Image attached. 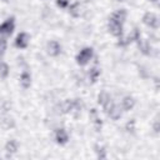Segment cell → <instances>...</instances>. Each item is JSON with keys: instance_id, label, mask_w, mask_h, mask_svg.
<instances>
[{"instance_id": "d6986e66", "label": "cell", "mask_w": 160, "mask_h": 160, "mask_svg": "<svg viewBox=\"0 0 160 160\" xmlns=\"http://www.w3.org/2000/svg\"><path fill=\"white\" fill-rule=\"evenodd\" d=\"M95 151H96V154H98V158L99 159H105L106 158V152H105V149L102 148V146H99V145H96L95 146Z\"/></svg>"}, {"instance_id": "277c9868", "label": "cell", "mask_w": 160, "mask_h": 160, "mask_svg": "<svg viewBox=\"0 0 160 160\" xmlns=\"http://www.w3.org/2000/svg\"><path fill=\"white\" fill-rule=\"evenodd\" d=\"M142 22L151 29H158L159 26V19L154 12H146L142 16Z\"/></svg>"}, {"instance_id": "2e32d148", "label": "cell", "mask_w": 160, "mask_h": 160, "mask_svg": "<svg viewBox=\"0 0 160 160\" xmlns=\"http://www.w3.org/2000/svg\"><path fill=\"white\" fill-rule=\"evenodd\" d=\"M99 76H100V69L99 68L94 66V68H91L89 70V79L91 80V82H95Z\"/></svg>"}, {"instance_id": "44dd1931", "label": "cell", "mask_w": 160, "mask_h": 160, "mask_svg": "<svg viewBox=\"0 0 160 160\" xmlns=\"http://www.w3.org/2000/svg\"><path fill=\"white\" fill-rule=\"evenodd\" d=\"M68 4H69V0H56V5L59 6V8H66L68 6Z\"/></svg>"}, {"instance_id": "7402d4cb", "label": "cell", "mask_w": 160, "mask_h": 160, "mask_svg": "<svg viewBox=\"0 0 160 160\" xmlns=\"http://www.w3.org/2000/svg\"><path fill=\"white\" fill-rule=\"evenodd\" d=\"M134 125H135V121H134V120L129 121V122L126 124V130H128V131H134Z\"/></svg>"}, {"instance_id": "9a60e30c", "label": "cell", "mask_w": 160, "mask_h": 160, "mask_svg": "<svg viewBox=\"0 0 160 160\" xmlns=\"http://www.w3.org/2000/svg\"><path fill=\"white\" fill-rule=\"evenodd\" d=\"M91 116H92V119H94V124H95L96 131H100V130H101V126H102V122H101V119L98 116L95 109H91Z\"/></svg>"}, {"instance_id": "3957f363", "label": "cell", "mask_w": 160, "mask_h": 160, "mask_svg": "<svg viewBox=\"0 0 160 160\" xmlns=\"http://www.w3.org/2000/svg\"><path fill=\"white\" fill-rule=\"evenodd\" d=\"M14 29H15V18L11 16V18L6 19L2 24H0V35L9 36L12 34Z\"/></svg>"}, {"instance_id": "6da1fadb", "label": "cell", "mask_w": 160, "mask_h": 160, "mask_svg": "<svg viewBox=\"0 0 160 160\" xmlns=\"http://www.w3.org/2000/svg\"><path fill=\"white\" fill-rule=\"evenodd\" d=\"M92 55H94V50H92V48L86 46V48L81 49L80 52L76 55V64L80 65V66H85V65L91 60Z\"/></svg>"}, {"instance_id": "52a82bcc", "label": "cell", "mask_w": 160, "mask_h": 160, "mask_svg": "<svg viewBox=\"0 0 160 160\" xmlns=\"http://www.w3.org/2000/svg\"><path fill=\"white\" fill-rule=\"evenodd\" d=\"M55 140H56V142L60 144V145H64V144L68 142L69 135H68V132H66V130H65L64 128L56 129V131H55Z\"/></svg>"}, {"instance_id": "5b68a950", "label": "cell", "mask_w": 160, "mask_h": 160, "mask_svg": "<svg viewBox=\"0 0 160 160\" xmlns=\"http://www.w3.org/2000/svg\"><path fill=\"white\" fill-rule=\"evenodd\" d=\"M46 51H48V54H49L50 56H58V55L61 52V45H60L58 41L51 40V41H49L48 45H46Z\"/></svg>"}, {"instance_id": "603a6c76", "label": "cell", "mask_w": 160, "mask_h": 160, "mask_svg": "<svg viewBox=\"0 0 160 160\" xmlns=\"http://www.w3.org/2000/svg\"><path fill=\"white\" fill-rule=\"evenodd\" d=\"M151 2H158V0H150Z\"/></svg>"}, {"instance_id": "7a4b0ae2", "label": "cell", "mask_w": 160, "mask_h": 160, "mask_svg": "<svg viewBox=\"0 0 160 160\" xmlns=\"http://www.w3.org/2000/svg\"><path fill=\"white\" fill-rule=\"evenodd\" d=\"M122 26H124V24L114 20L112 18H109L108 29H109V31H110L111 35H114L116 38H122Z\"/></svg>"}, {"instance_id": "cb8c5ba5", "label": "cell", "mask_w": 160, "mask_h": 160, "mask_svg": "<svg viewBox=\"0 0 160 160\" xmlns=\"http://www.w3.org/2000/svg\"><path fill=\"white\" fill-rule=\"evenodd\" d=\"M4 1H10V0H4Z\"/></svg>"}, {"instance_id": "9c48e42d", "label": "cell", "mask_w": 160, "mask_h": 160, "mask_svg": "<svg viewBox=\"0 0 160 160\" xmlns=\"http://www.w3.org/2000/svg\"><path fill=\"white\" fill-rule=\"evenodd\" d=\"M20 84H21V86L24 89H28L30 86V84H31V75H30L29 71L25 70V71L21 72V75H20Z\"/></svg>"}, {"instance_id": "30bf717a", "label": "cell", "mask_w": 160, "mask_h": 160, "mask_svg": "<svg viewBox=\"0 0 160 160\" xmlns=\"http://www.w3.org/2000/svg\"><path fill=\"white\" fill-rule=\"evenodd\" d=\"M134 105H135V100H134V98L132 96H125L122 100H121V108L125 110V111H129V110H131L132 108H134Z\"/></svg>"}, {"instance_id": "4fadbf2b", "label": "cell", "mask_w": 160, "mask_h": 160, "mask_svg": "<svg viewBox=\"0 0 160 160\" xmlns=\"http://www.w3.org/2000/svg\"><path fill=\"white\" fill-rule=\"evenodd\" d=\"M69 11H70V14H71L74 18L80 16V12H81V5H80V2H79V1H75L74 4H71Z\"/></svg>"}, {"instance_id": "ac0fdd59", "label": "cell", "mask_w": 160, "mask_h": 160, "mask_svg": "<svg viewBox=\"0 0 160 160\" xmlns=\"http://www.w3.org/2000/svg\"><path fill=\"white\" fill-rule=\"evenodd\" d=\"M8 75H9V66H8V64L4 62V61H0V76L2 79H5Z\"/></svg>"}, {"instance_id": "ffe728a7", "label": "cell", "mask_w": 160, "mask_h": 160, "mask_svg": "<svg viewBox=\"0 0 160 160\" xmlns=\"http://www.w3.org/2000/svg\"><path fill=\"white\" fill-rule=\"evenodd\" d=\"M5 50H6V40L4 38H0V60L2 59Z\"/></svg>"}, {"instance_id": "5bb4252c", "label": "cell", "mask_w": 160, "mask_h": 160, "mask_svg": "<svg viewBox=\"0 0 160 160\" xmlns=\"http://www.w3.org/2000/svg\"><path fill=\"white\" fill-rule=\"evenodd\" d=\"M5 150H6V152H9V154L16 152V151H18V142H16V140H10V141H8L6 145H5Z\"/></svg>"}, {"instance_id": "e0dca14e", "label": "cell", "mask_w": 160, "mask_h": 160, "mask_svg": "<svg viewBox=\"0 0 160 160\" xmlns=\"http://www.w3.org/2000/svg\"><path fill=\"white\" fill-rule=\"evenodd\" d=\"M109 99H110V95L108 94V91L102 90V91L99 94V96H98V102H99L100 105H102V104H105Z\"/></svg>"}, {"instance_id": "ba28073f", "label": "cell", "mask_w": 160, "mask_h": 160, "mask_svg": "<svg viewBox=\"0 0 160 160\" xmlns=\"http://www.w3.org/2000/svg\"><path fill=\"white\" fill-rule=\"evenodd\" d=\"M126 15H128V14H126V10H125V9H119V10H116L115 12H112L110 18H112L114 20H116V21L124 24L125 20H126Z\"/></svg>"}, {"instance_id": "7c38bea8", "label": "cell", "mask_w": 160, "mask_h": 160, "mask_svg": "<svg viewBox=\"0 0 160 160\" xmlns=\"http://www.w3.org/2000/svg\"><path fill=\"white\" fill-rule=\"evenodd\" d=\"M106 115L110 116L112 120H118V119L121 118V110H120V108H119L116 104H114V105L111 106V109L106 112Z\"/></svg>"}, {"instance_id": "8992f818", "label": "cell", "mask_w": 160, "mask_h": 160, "mask_svg": "<svg viewBox=\"0 0 160 160\" xmlns=\"http://www.w3.org/2000/svg\"><path fill=\"white\" fill-rule=\"evenodd\" d=\"M29 40L30 38L26 32H20L15 39V46L19 49H25L29 45Z\"/></svg>"}, {"instance_id": "8fae6325", "label": "cell", "mask_w": 160, "mask_h": 160, "mask_svg": "<svg viewBox=\"0 0 160 160\" xmlns=\"http://www.w3.org/2000/svg\"><path fill=\"white\" fill-rule=\"evenodd\" d=\"M136 42H138L139 49H140V51H141L142 54H145V55H150V52H151V46H150V44H149L146 40H142V39L140 38Z\"/></svg>"}]
</instances>
